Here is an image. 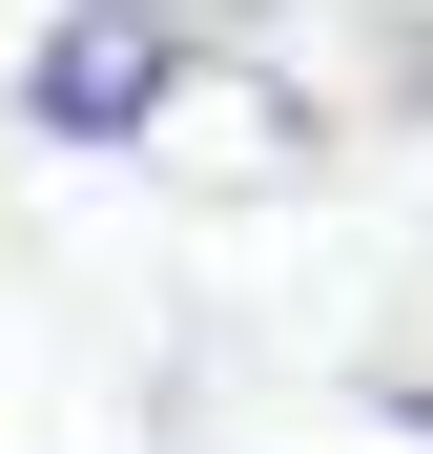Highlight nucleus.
Returning a JSON list of instances; mask_svg holds the SVG:
<instances>
[{"label":"nucleus","mask_w":433,"mask_h":454,"mask_svg":"<svg viewBox=\"0 0 433 454\" xmlns=\"http://www.w3.org/2000/svg\"><path fill=\"white\" fill-rule=\"evenodd\" d=\"M42 104H62V124H104V104H144V42H124V21H83V42L42 62Z\"/></svg>","instance_id":"obj_1"}]
</instances>
